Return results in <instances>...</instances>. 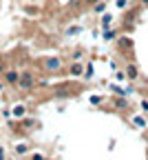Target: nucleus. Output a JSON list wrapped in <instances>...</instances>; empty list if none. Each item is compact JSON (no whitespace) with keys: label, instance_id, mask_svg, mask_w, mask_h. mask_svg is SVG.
<instances>
[{"label":"nucleus","instance_id":"obj_1","mask_svg":"<svg viewBox=\"0 0 148 160\" xmlns=\"http://www.w3.org/2000/svg\"><path fill=\"white\" fill-rule=\"evenodd\" d=\"M33 85H35V73H33V71H22V73H20L18 87L22 89V91H29V89H33Z\"/></svg>","mask_w":148,"mask_h":160},{"label":"nucleus","instance_id":"obj_2","mask_svg":"<svg viewBox=\"0 0 148 160\" xmlns=\"http://www.w3.org/2000/svg\"><path fill=\"white\" fill-rule=\"evenodd\" d=\"M44 69H47V71H60V69H62V60H60L58 56L47 58V60H44Z\"/></svg>","mask_w":148,"mask_h":160},{"label":"nucleus","instance_id":"obj_3","mask_svg":"<svg viewBox=\"0 0 148 160\" xmlns=\"http://www.w3.org/2000/svg\"><path fill=\"white\" fill-rule=\"evenodd\" d=\"M5 80L9 85H18V80H20V73L16 71V69H9V71H5Z\"/></svg>","mask_w":148,"mask_h":160},{"label":"nucleus","instance_id":"obj_4","mask_svg":"<svg viewBox=\"0 0 148 160\" xmlns=\"http://www.w3.org/2000/svg\"><path fill=\"white\" fill-rule=\"evenodd\" d=\"M126 78H128V80H137V78H139V71H137L135 65H128V67H126Z\"/></svg>","mask_w":148,"mask_h":160},{"label":"nucleus","instance_id":"obj_5","mask_svg":"<svg viewBox=\"0 0 148 160\" xmlns=\"http://www.w3.org/2000/svg\"><path fill=\"white\" fill-rule=\"evenodd\" d=\"M25 113H27L25 105H16V107H13V116H16V118H22Z\"/></svg>","mask_w":148,"mask_h":160},{"label":"nucleus","instance_id":"obj_6","mask_svg":"<svg viewBox=\"0 0 148 160\" xmlns=\"http://www.w3.org/2000/svg\"><path fill=\"white\" fill-rule=\"evenodd\" d=\"M82 71H84V67H82V65H71V69H69V73H71V76H82Z\"/></svg>","mask_w":148,"mask_h":160},{"label":"nucleus","instance_id":"obj_7","mask_svg":"<svg viewBox=\"0 0 148 160\" xmlns=\"http://www.w3.org/2000/svg\"><path fill=\"white\" fill-rule=\"evenodd\" d=\"M131 45H133L131 38H122V40H119V49H128Z\"/></svg>","mask_w":148,"mask_h":160},{"label":"nucleus","instance_id":"obj_8","mask_svg":"<svg viewBox=\"0 0 148 160\" xmlns=\"http://www.w3.org/2000/svg\"><path fill=\"white\" fill-rule=\"evenodd\" d=\"M115 36H117V31H113V29H111V31H109V29L104 31V38H106V40H115Z\"/></svg>","mask_w":148,"mask_h":160},{"label":"nucleus","instance_id":"obj_9","mask_svg":"<svg viewBox=\"0 0 148 160\" xmlns=\"http://www.w3.org/2000/svg\"><path fill=\"white\" fill-rule=\"evenodd\" d=\"M115 107H119V109H126V107H128V102H126V100H122V98H117V100H115Z\"/></svg>","mask_w":148,"mask_h":160},{"label":"nucleus","instance_id":"obj_10","mask_svg":"<svg viewBox=\"0 0 148 160\" xmlns=\"http://www.w3.org/2000/svg\"><path fill=\"white\" fill-rule=\"evenodd\" d=\"M111 20H113V18H111V16L106 13V16H104V18H102V27H104V29H106V27L111 25Z\"/></svg>","mask_w":148,"mask_h":160},{"label":"nucleus","instance_id":"obj_11","mask_svg":"<svg viewBox=\"0 0 148 160\" xmlns=\"http://www.w3.org/2000/svg\"><path fill=\"white\" fill-rule=\"evenodd\" d=\"M104 9H106V2H102V0H99V2L95 5V11H97V13H102Z\"/></svg>","mask_w":148,"mask_h":160},{"label":"nucleus","instance_id":"obj_12","mask_svg":"<svg viewBox=\"0 0 148 160\" xmlns=\"http://www.w3.org/2000/svg\"><path fill=\"white\" fill-rule=\"evenodd\" d=\"M27 145H16V153H27Z\"/></svg>","mask_w":148,"mask_h":160},{"label":"nucleus","instance_id":"obj_13","mask_svg":"<svg viewBox=\"0 0 148 160\" xmlns=\"http://www.w3.org/2000/svg\"><path fill=\"white\" fill-rule=\"evenodd\" d=\"M135 125H137V127H146V122H144L141 118H135Z\"/></svg>","mask_w":148,"mask_h":160},{"label":"nucleus","instance_id":"obj_14","mask_svg":"<svg viewBox=\"0 0 148 160\" xmlns=\"http://www.w3.org/2000/svg\"><path fill=\"white\" fill-rule=\"evenodd\" d=\"M91 76H93V67H89V69H86V73H84V78H91Z\"/></svg>","mask_w":148,"mask_h":160},{"label":"nucleus","instance_id":"obj_15","mask_svg":"<svg viewBox=\"0 0 148 160\" xmlns=\"http://www.w3.org/2000/svg\"><path fill=\"white\" fill-rule=\"evenodd\" d=\"M141 109H144V111H148V100H141Z\"/></svg>","mask_w":148,"mask_h":160},{"label":"nucleus","instance_id":"obj_16","mask_svg":"<svg viewBox=\"0 0 148 160\" xmlns=\"http://www.w3.org/2000/svg\"><path fill=\"white\" fill-rule=\"evenodd\" d=\"M84 2H86V5H93V2H99V0H84Z\"/></svg>","mask_w":148,"mask_h":160},{"label":"nucleus","instance_id":"obj_17","mask_svg":"<svg viewBox=\"0 0 148 160\" xmlns=\"http://www.w3.org/2000/svg\"><path fill=\"white\" fill-rule=\"evenodd\" d=\"M2 153H5V149H2V147H0V156H2Z\"/></svg>","mask_w":148,"mask_h":160},{"label":"nucleus","instance_id":"obj_18","mask_svg":"<svg viewBox=\"0 0 148 160\" xmlns=\"http://www.w3.org/2000/svg\"><path fill=\"white\" fill-rule=\"evenodd\" d=\"M141 2H144V5H148V0H141Z\"/></svg>","mask_w":148,"mask_h":160},{"label":"nucleus","instance_id":"obj_19","mask_svg":"<svg viewBox=\"0 0 148 160\" xmlns=\"http://www.w3.org/2000/svg\"><path fill=\"white\" fill-rule=\"evenodd\" d=\"M0 89H2V82H0Z\"/></svg>","mask_w":148,"mask_h":160}]
</instances>
